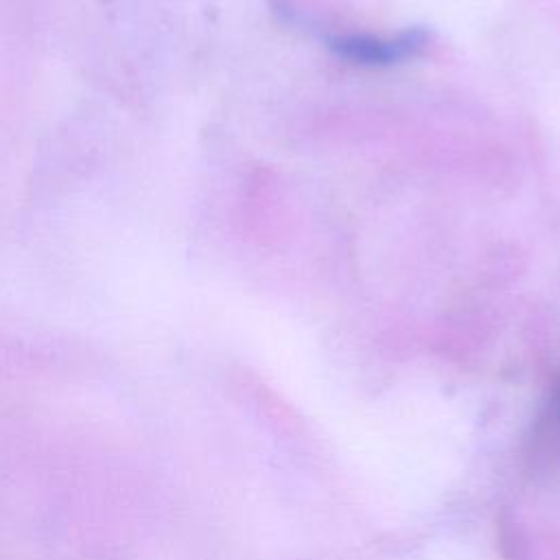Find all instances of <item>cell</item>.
Wrapping results in <instances>:
<instances>
[{
    "label": "cell",
    "mask_w": 560,
    "mask_h": 560,
    "mask_svg": "<svg viewBox=\"0 0 560 560\" xmlns=\"http://www.w3.org/2000/svg\"><path fill=\"white\" fill-rule=\"evenodd\" d=\"M545 438H553V442L560 446V381L551 389V398L547 402V411L542 418Z\"/></svg>",
    "instance_id": "obj_2"
},
{
    "label": "cell",
    "mask_w": 560,
    "mask_h": 560,
    "mask_svg": "<svg viewBox=\"0 0 560 560\" xmlns=\"http://www.w3.org/2000/svg\"><path fill=\"white\" fill-rule=\"evenodd\" d=\"M427 46V33L409 28L398 35H341L330 39V48L361 66H392L402 59L416 57Z\"/></svg>",
    "instance_id": "obj_1"
}]
</instances>
